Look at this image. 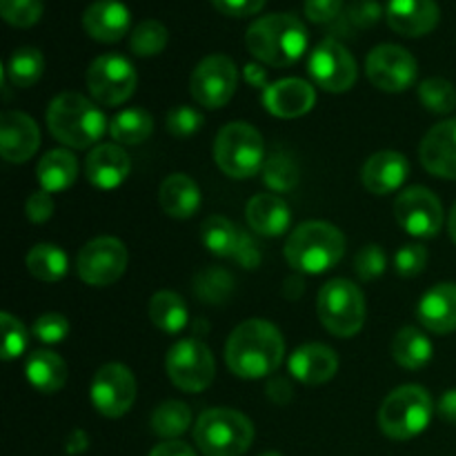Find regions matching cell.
I'll return each mask as SVG.
<instances>
[{
	"mask_svg": "<svg viewBox=\"0 0 456 456\" xmlns=\"http://www.w3.org/2000/svg\"><path fill=\"white\" fill-rule=\"evenodd\" d=\"M236 85H239V69H236L234 61L223 53H212V56L203 58L191 71L190 92L199 105L208 107V110H218L232 101V96L236 94Z\"/></svg>",
	"mask_w": 456,
	"mask_h": 456,
	"instance_id": "cell-12",
	"label": "cell"
},
{
	"mask_svg": "<svg viewBox=\"0 0 456 456\" xmlns=\"http://www.w3.org/2000/svg\"><path fill=\"white\" fill-rule=\"evenodd\" d=\"M203 125V116L191 107H176L167 114V132L176 138H190Z\"/></svg>",
	"mask_w": 456,
	"mask_h": 456,
	"instance_id": "cell-46",
	"label": "cell"
},
{
	"mask_svg": "<svg viewBox=\"0 0 456 456\" xmlns=\"http://www.w3.org/2000/svg\"><path fill=\"white\" fill-rule=\"evenodd\" d=\"M248 223L256 234L281 236L289 227V205L276 194H256L248 203Z\"/></svg>",
	"mask_w": 456,
	"mask_h": 456,
	"instance_id": "cell-27",
	"label": "cell"
},
{
	"mask_svg": "<svg viewBox=\"0 0 456 456\" xmlns=\"http://www.w3.org/2000/svg\"><path fill=\"white\" fill-rule=\"evenodd\" d=\"M249 53L263 65H294L307 49V29L294 13H267L245 34Z\"/></svg>",
	"mask_w": 456,
	"mask_h": 456,
	"instance_id": "cell-2",
	"label": "cell"
},
{
	"mask_svg": "<svg viewBox=\"0 0 456 456\" xmlns=\"http://www.w3.org/2000/svg\"><path fill=\"white\" fill-rule=\"evenodd\" d=\"M316 92L307 80L283 78L263 89V105L279 118H298L314 107Z\"/></svg>",
	"mask_w": 456,
	"mask_h": 456,
	"instance_id": "cell-19",
	"label": "cell"
},
{
	"mask_svg": "<svg viewBox=\"0 0 456 456\" xmlns=\"http://www.w3.org/2000/svg\"><path fill=\"white\" fill-rule=\"evenodd\" d=\"M200 240L214 256L234 258L240 240V230L225 216H208L200 225Z\"/></svg>",
	"mask_w": 456,
	"mask_h": 456,
	"instance_id": "cell-32",
	"label": "cell"
},
{
	"mask_svg": "<svg viewBox=\"0 0 456 456\" xmlns=\"http://www.w3.org/2000/svg\"><path fill=\"white\" fill-rule=\"evenodd\" d=\"M89 396L102 417L118 419L127 414L136 401V379L127 365L107 363L94 374Z\"/></svg>",
	"mask_w": 456,
	"mask_h": 456,
	"instance_id": "cell-14",
	"label": "cell"
},
{
	"mask_svg": "<svg viewBox=\"0 0 456 456\" xmlns=\"http://www.w3.org/2000/svg\"><path fill=\"white\" fill-rule=\"evenodd\" d=\"M289 372L305 386H321L338 372V356L330 346L307 343L289 356Z\"/></svg>",
	"mask_w": 456,
	"mask_h": 456,
	"instance_id": "cell-24",
	"label": "cell"
},
{
	"mask_svg": "<svg viewBox=\"0 0 456 456\" xmlns=\"http://www.w3.org/2000/svg\"><path fill=\"white\" fill-rule=\"evenodd\" d=\"M27 270L43 283H56L67 274V254L58 245L40 243L27 254Z\"/></svg>",
	"mask_w": 456,
	"mask_h": 456,
	"instance_id": "cell-33",
	"label": "cell"
},
{
	"mask_svg": "<svg viewBox=\"0 0 456 456\" xmlns=\"http://www.w3.org/2000/svg\"><path fill=\"white\" fill-rule=\"evenodd\" d=\"M132 25V13L120 0H96L83 13V27L98 43H118Z\"/></svg>",
	"mask_w": 456,
	"mask_h": 456,
	"instance_id": "cell-22",
	"label": "cell"
},
{
	"mask_svg": "<svg viewBox=\"0 0 456 456\" xmlns=\"http://www.w3.org/2000/svg\"><path fill=\"white\" fill-rule=\"evenodd\" d=\"M381 16V4L377 0H352V4L347 7V20L359 27V29H368V27L377 25Z\"/></svg>",
	"mask_w": 456,
	"mask_h": 456,
	"instance_id": "cell-47",
	"label": "cell"
},
{
	"mask_svg": "<svg viewBox=\"0 0 456 456\" xmlns=\"http://www.w3.org/2000/svg\"><path fill=\"white\" fill-rule=\"evenodd\" d=\"M346 254V236L325 221L301 223L285 243V258L303 274H321L337 265Z\"/></svg>",
	"mask_w": 456,
	"mask_h": 456,
	"instance_id": "cell-4",
	"label": "cell"
},
{
	"mask_svg": "<svg viewBox=\"0 0 456 456\" xmlns=\"http://www.w3.org/2000/svg\"><path fill=\"white\" fill-rule=\"evenodd\" d=\"M410 176V163L403 154L399 151H377V154L370 156L363 165V185L370 194L386 196L392 191L399 190Z\"/></svg>",
	"mask_w": 456,
	"mask_h": 456,
	"instance_id": "cell-21",
	"label": "cell"
},
{
	"mask_svg": "<svg viewBox=\"0 0 456 456\" xmlns=\"http://www.w3.org/2000/svg\"><path fill=\"white\" fill-rule=\"evenodd\" d=\"M343 12V0H305V16L316 25H330Z\"/></svg>",
	"mask_w": 456,
	"mask_h": 456,
	"instance_id": "cell-48",
	"label": "cell"
},
{
	"mask_svg": "<svg viewBox=\"0 0 456 456\" xmlns=\"http://www.w3.org/2000/svg\"><path fill=\"white\" fill-rule=\"evenodd\" d=\"M167 27L160 20H142L138 22L136 29L132 31V38H129V47L136 56H156V53L163 52L167 47Z\"/></svg>",
	"mask_w": 456,
	"mask_h": 456,
	"instance_id": "cell-37",
	"label": "cell"
},
{
	"mask_svg": "<svg viewBox=\"0 0 456 456\" xmlns=\"http://www.w3.org/2000/svg\"><path fill=\"white\" fill-rule=\"evenodd\" d=\"M234 289V279L225 270L209 267L203 270L194 281V292L203 298L205 303H223Z\"/></svg>",
	"mask_w": 456,
	"mask_h": 456,
	"instance_id": "cell-39",
	"label": "cell"
},
{
	"mask_svg": "<svg viewBox=\"0 0 456 456\" xmlns=\"http://www.w3.org/2000/svg\"><path fill=\"white\" fill-rule=\"evenodd\" d=\"M53 209H56V203H53L52 194L45 190L34 191V194L27 199L25 205L27 218H29L31 223H47L49 218H52Z\"/></svg>",
	"mask_w": 456,
	"mask_h": 456,
	"instance_id": "cell-49",
	"label": "cell"
},
{
	"mask_svg": "<svg viewBox=\"0 0 456 456\" xmlns=\"http://www.w3.org/2000/svg\"><path fill=\"white\" fill-rule=\"evenodd\" d=\"M27 379L43 395H56L67 383V365L58 354L49 350L31 352L25 365Z\"/></svg>",
	"mask_w": 456,
	"mask_h": 456,
	"instance_id": "cell-28",
	"label": "cell"
},
{
	"mask_svg": "<svg viewBox=\"0 0 456 456\" xmlns=\"http://www.w3.org/2000/svg\"><path fill=\"white\" fill-rule=\"evenodd\" d=\"M392 356L405 370H421L432 361V341L417 328H403L392 341Z\"/></svg>",
	"mask_w": 456,
	"mask_h": 456,
	"instance_id": "cell-30",
	"label": "cell"
},
{
	"mask_svg": "<svg viewBox=\"0 0 456 456\" xmlns=\"http://www.w3.org/2000/svg\"><path fill=\"white\" fill-rule=\"evenodd\" d=\"M150 456H196L194 450L190 448L183 441H165V444H159L154 450H151Z\"/></svg>",
	"mask_w": 456,
	"mask_h": 456,
	"instance_id": "cell-52",
	"label": "cell"
},
{
	"mask_svg": "<svg viewBox=\"0 0 456 456\" xmlns=\"http://www.w3.org/2000/svg\"><path fill=\"white\" fill-rule=\"evenodd\" d=\"M386 16L396 34L419 38L439 25L441 12L436 0H390Z\"/></svg>",
	"mask_w": 456,
	"mask_h": 456,
	"instance_id": "cell-20",
	"label": "cell"
},
{
	"mask_svg": "<svg viewBox=\"0 0 456 456\" xmlns=\"http://www.w3.org/2000/svg\"><path fill=\"white\" fill-rule=\"evenodd\" d=\"M138 74L132 62L120 53H102L89 65L87 87L96 102L107 107L123 105L134 96Z\"/></svg>",
	"mask_w": 456,
	"mask_h": 456,
	"instance_id": "cell-10",
	"label": "cell"
},
{
	"mask_svg": "<svg viewBox=\"0 0 456 456\" xmlns=\"http://www.w3.org/2000/svg\"><path fill=\"white\" fill-rule=\"evenodd\" d=\"M365 71H368V78L374 87H379L381 92L399 94L412 87L419 74V65L417 58L408 49L401 47V45L386 43L368 53Z\"/></svg>",
	"mask_w": 456,
	"mask_h": 456,
	"instance_id": "cell-13",
	"label": "cell"
},
{
	"mask_svg": "<svg viewBox=\"0 0 456 456\" xmlns=\"http://www.w3.org/2000/svg\"><path fill=\"white\" fill-rule=\"evenodd\" d=\"M316 312L330 334L341 338L354 337L365 323V298L356 283L347 279H334L319 292Z\"/></svg>",
	"mask_w": 456,
	"mask_h": 456,
	"instance_id": "cell-8",
	"label": "cell"
},
{
	"mask_svg": "<svg viewBox=\"0 0 456 456\" xmlns=\"http://www.w3.org/2000/svg\"><path fill=\"white\" fill-rule=\"evenodd\" d=\"M159 203L172 218H190L200 208V187L187 174H169L159 190Z\"/></svg>",
	"mask_w": 456,
	"mask_h": 456,
	"instance_id": "cell-26",
	"label": "cell"
},
{
	"mask_svg": "<svg viewBox=\"0 0 456 456\" xmlns=\"http://www.w3.org/2000/svg\"><path fill=\"white\" fill-rule=\"evenodd\" d=\"M432 396L421 386H401L387 395L379 410L383 435L395 441H408L421 435L432 421Z\"/></svg>",
	"mask_w": 456,
	"mask_h": 456,
	"instance_id": "cell-7",
	"label": "cell"
},
{
	"mask_svg": "<svg viewBox=\"0 0 456 456\" xmlns=\"http://www.w3.org/2000/svg\"><path fill=\"white\" fill-rule=\"evenodd\" d=\"M212 4L225 16L245 18L261 12L265 7V0H212Z\"/></svg>",
	"mask_w": 456,
	"mask_h": 456,
	"instance_id": "cell-50",
	"label": "cell"
},
{
	"mask_svg": "<svg viewBox=\"0 0 456 456\" xmlns=\"http://www.w3.org/2000/svg\"><path fill=\"white\" fill-rule=\"evenodd\" d=\"M419 321L435 334L456 330V283H439L423 294L419 303Z\"/></svg>",
	"mask_w": 456,
	"mask_h": 456,
	"instance_id": "cell-25",
	"label": "cell"
},
{
	"mask_svg": "<svg viewBox=\"0 0 456 456\" xmlns=\"http://www.w3.org/2000/svg\"><path fill=\"white\" fill-rule=\"evenodd\" d=\"M243 76H245V80L252 85V87H263V89L267 87V71L263 65H256V62H252V65H245Z\"/></svg>",
	"mask_w": 456,
	"mask_h": 456,
	"instance_id": "cell-55",
	"label": "cell"
},
{
	"mask_svg": "<svg viewBox=\"0 0 456 456\" xmlns=\"http://www.w3.org/2000/svg\"><path fill=\"white\" fill-rule=\"evenodd\" d=\"M191 426V410L183 401H165L151 414V430L163 439L174 441Z\"/></svg>",
	"mask_w": 456,
	"mask_h": 456,
	"instance_id": "cell-35",
	"label": "cell"
},
{
	"mask_svg": "<svg viewBox=\"0 0 456 456\" xmlns=\"http://www.w3.org/2000/svg\"><path fill=\"white\" fill-rule=\"evenodd\" d=\"M129 169H132V163H129L127 151L110 142L94 147L85 160L87 181L98 190H116L123 185L129 176Z\"/></svg>",
	"mask_w": 456,
	"mask_h": 456,
	"instance_id": "cell-23",
	"label": "cell"
},
{
	"mask_svg": "<svg viewBox=\"0 0 456 456\" xmlns=\"http://www.w3.org/2000/svg\"><path fill=\"white\" fill-rule=\"evenodd\" d=\"M0 13L9 25L27 29L43 16V0H0Z\"/></svg>",
	"mask_w": 456,
	"mask_h": 456,
	"instance_id": "cell-40",
	"label": "cell"
},
{
	"mask_svg": "<svg viewBox=\"0 0 456 456\" xmlns=\"http://www.w3.org/2000/svg\"><path fill=\"white\" fill-rule=\"evenodd\" d=\"M31 332L43 343H61L69 334V321L62 314H58V312H47V314L38 316L34 321Z\"/></svg>",
	"mask_w": 456,
	"mask_h": 456,
	"instance_id": "cell-45",
	"label": "cell"
},
{
	"mask_svg": "<svg viewBox=\"0 0 456 456\" xmlns=\"http://www.w3.org/2000/svg\"><path fill=\"white\" fill-rule=\"evenodd\" d=\"M78 176V163L76 156L67 150H53L40 159L38 163V181L45 191L56 194L71 187Z\"/></svg>",
	"mask_w": 456,
	"mask_h": 456,
	"instance_id": "cell-29",
	"label": "cell"
},
{
	"mask_svg": "<svg viewBox=\"0 0 456 456\" xmlns=\"http://www.w3.org/2000/svg\"><path fill=\"white\" fill-rule=\"evenodd\" d=\"M395 216L408 234L419 236V239H432L444 227L441 200L421 185L408 187L396 196Z\"/></svg>",
	"mask_w": 456,
	"mask_h": 456,
	"instance_id": "cell-16",
	"label": "cell"
},
{
	"mask_svg": "<svg viewBox=\"0 0 456 456\" xmlns=\"http://www.w3.org/2000/svg\"><path fill=\"white\" fill-rule=\"evenodd\" d=\"M0 328H3V359H18L27 350V341H29L25 325L9 312H3L0 314Z\"/></svg>",
	"mask_w": 456,
	"mask_h": 456,
	"instance_id": "cell-42",
	"label": "cell"
},
{
	"mask_svg": "<svg viewBox=\"0 0 456 456\" xmlns=\"http://www.w3.org/2000/svg\"><path fill=\"white\" fill-rule=\"evenodd\" d=\"M448 232H450V236H452V240L456 243V203H454V208L450 209V216H448Z\"/></svg>",
	"mask_w": 456,
	"mask_h": 456,
	"instance_id": "cell-56",
	"label": "cell"
},
{
	"mask_svg": "<svg viewBox=\"0 0 456 456\" xmlns=\"http://www.w3.org/2000/svg\"><path fill=\"white\" fill-rule=\"evenodd\" d=\"M283 359V334L270 321H245L227 338L225 363L240 379L270 377L279 370Z\"/></svg>",
	"mask_w": 456,
	"mask_h": 456,
	"instance_id": "cell-1",
	"label": "cell"
},
{
	"mask_svg": "<svg viewBox=\"0 0 456 456\" xmlns=\"http://www.w3.org/2000/svg\"><path fill=\"white\" fill-rule=\"evenodd\" d=\"M127 248L114 236H98L83 245L76 258V270L83 283L92 288H107L116 283L127 270Z\"/></svg>",
	"mask_w": 456,
	"mask_h": 456,
	"instance_id": "cell-11",
	"label": "cell"
},
{
	"mask_svg": "<svg viewBox=\"0 0 456 456\" xmlns=\"http://www.w3.org/2000/svg\"><path fill=\"white\" fill-rule=\"evenodd\" d=\"M267 396H270L274 403H285V401L292 399V386H289L288 381H283V379H274V381H270V386H267Z\"/></svg>",
	"mask_w": 456,
	"mask_h": 456,
	"instance_id": "cell-54",
	"label": "cell"
},
{
	"mask_svg": "<svg viewBox=\"0 0 456 456\" xmlns=\"http://www.w3.org/2000/svg\"><path fill=\"white\" fill-rule=\"evenodd\" d=\"M194 441L205 456H243L254 441V426L236 410H205L196 421Z\"/></svg>",
	"mask_w": 456,
	"mask_h": 456,
	"instance_id": "cell-5",
	"label": "cell"
},
{
	"mask_svg": "<svg viewBox=\"0 0 456 456\" xmlns=\"http://www.w3.org/2000/svg\"><path fill=\"white\" fill-rule=\"evenodd\" d=\"M428 265V249L419 243L403 245L395 256V267L403 279L419 276Z\"/></svg>",
	"mask_w": 456,
	"mask_h": 456,
	"instance_id": "cell-44",
	"label": "cell"
},
{
	"mask_svg": "<svg viewBox=\"0 0 456 456\" xmlns=\"http://www.w3.org/2000/svg\"><path fill=\"white\" fill-rule=\"evenodd\" d=\"M47 127L56 141L74 150H87L107 132L101 107L78 92H65L49 102Z\"/></svg>",
	"mask_w": 456,
	"mask_h": 456,
	"instance_id": "cell-3",
	"label": "cell"
},
{
	"mask_svg": "<svg viewBox=\"0 0 456 456\" xmlns=\"http://www.w3.org/2000/svg\"><path fill=\"white\" fill-rule=\"evenodd\" d=\"M169 379L183 392H203L216 377V361L212 350L199 338H181L174 343L165 359Z\"/></svg>",
	"mask_w": 456,
	"mask_h": 456,
	"instance_id": "cell-9",
	"label": "cell"
},
{
	"mask_svg": "<svg viewBox=\"0 0 456 456\" xmlns=\"http://www.w3.org/2000/svg\"><path fill=\"white\" fill-rule=\"evenodd\" d=\"M40 147V132L34 118L22 111L0 116V151L7 163H27Z\"/></svg>",
	"mask_w": 456,
	"mask_h": 456,
	"instance_id": "cell-18",
	"label": "cell"
},
{
	"mask_svg": "<svg viewBox=\"0 0 456 456\" xmlns=\"http://www.w3.org/2000/svg\"><path fill=\"white\" fill-rule=\"evenodd\" d=\"M234 258L239 261V265L248 267V270H254L261 263V249H258L256 240L249 234H245V232H240V240L234 252Z\"/></svg>",
	"mask_w": 456,
	"mask_h": 456,
	"instance_id": "cell-51",
	"label": "cell"
},
{
	"mask_svg": "<svg viewBox=\"0 0 456 456\" xmlns=\"http://www.w3.org/2000/svg\"><path fill=\"white\" fill-rule=\"evenodd\" d=\"M7 78L12 80L16 87L27 89L40 80L45 71V58L40 49L36 47H20L12 53L7 62Z\"/></svg>",
	"mask_w": 456,
	"mask_h": 456,
	"instance_id": "cell-36",
	"label": "cell"
},
{
	"mask_svg": "<svg viewBox=\"0 0 456 456\" xmlns=\"http://www.w3.org/2000/svg\"><path fill=\"white\" fill-rule=\"evenodd\" d=\"M150 319L160 332L165 334H178L187 325L190 312H187V303L176 292H156L150 301Z\"/></svg>",
	"mask_w": 456,
	"mask_h": 456,
	"instance_id": "cell-31",
	"label": "cell"
},
{
	"mask_svg": "<svg viewBox=\"0 0 456 456\" xmlns=\"http://www.w3.org/2000/svg\"><path fill=\"white\" fill-rule=\"evenodd\" d=\"M261 456H281L279 452H265V454H261Z\"/></svg>",
	"mask_w": 456,
	"mask_h": 456,
	"instance_id": "cell-57",
	"label": "cell"
},
{
	"mask_svg": "<svg viewBox=\"0 0 456 456\" xmlns=\"http://www.w3.org/2000/svg\"><path fill=\"white\" fill-rule=\"evenodd\" d=\"M263 181L274 191H288L298 183V169L285 156H272L263 167Z\"/></svg>",
	"mask_w": 456,
	"mask_h": 456,
	"instance_id": "cell-41",
	"label": "cell"
},
{
	"mask_svg": "<svg viewBox=\"0 0 456 456\" xmlns=\"http://www.w3.org/2000/svg\"><path fill=\"white\" fill-rule=\"evenodd\" d=\"M436 412L444 421L456 423V390H448L439 399V405H436Z\"/></svg>",
	"mask_w": 456,
	"mask_h": 456,
	"instance_id": "cell-53",
	"label": "cell"
},
{
	"mask_svg": "<svg viewBox=\"0 0 456 456\" xmlns=\"http://www.w3.org/2000/svg\"><path fill=\"white\" fill-rule=\"evenodd\" d=\"M423 167L439 178L456 181V118L435 125L419 147Z\"/></svg>",
	"mask_w": 456,
	"mask_h": 456,
	"instance_id": "cell-17",
	"label": "cell"
},
{
	"mask_svg": "<svg viewBox=\"0 0 456 456\" xmlns=\"http://www.w3.org/2000/svg\"><path fill=\"white\" fill-rule=\"evenodd\" d=\"M151 132H154V118L150 116V111L138 110V107L120 111L110 123L111 138L123 145H138V142L147 141Z\"/></svg>",
	"mask_w": 456,
	"mask_h": 456,
	"instance_id": "cell-34",
	"label": "cell"
},
{
	"mask_svg": "<svg viewBox=\"0 0 456 456\" xmlns=\"http://www.w3.org/2000/svg\"><path fill=\"white\" fill-rule=\"evenodd\" d=\"M419 101L428 111L450 114L456 110V87L445 78H428L419 87Z\"/></svg>",
	"mask_w": 456,
	"mask_h": 456,
	"instance_id": "cell-38",
	"label": "cell"
},
{
	"mask_svg": "<svg viewBox=\"0 0 456 456\" xmlns=\"http://www.w3.org/2000/svg\"><path fill=\"white\" fill-rule=\"evenodd\" d=\"M307 69L321 89L332 94L347 92L359 78L354 56L334 38H325L316 45Z\"/></svg>",
	"mask_w": 456,
	"mask_h": 456,
	"instance_id": "cell-15",
	"label": "cell"
},
{
	"mask_svg": "<svg viewBox=\"0 0 456 456\" xmlns=\"http://www.w3.org/2000/svg\"><path fill=\"white\" fill-rule=\"evenodd\" d=\"M386 265H387V258H386V252H383L381 245L370 243V245H363V248L356 252L354 270H356V274H359L361 281L379 279V276L386 272Z\"/></svg>",
	"mask_w": 456,
	"mask_h": 456,
	"instance_id": "cell-43",
	"label": "cell"
},
{
	"mask_svg": "<svg viewBox=\"0 0 456 456\" xmlns=\"http://www.w3.org/2000/svg\"><path fill=\"white\" fill-rule=\"evenodd\" d=\"M214 160L230 178H252L265 167V142L256 127L236 120L218 132L214 141Z\"/></svg>",
	"mask_w": 456,
	"mask_h": 456,
	"instance_id": "cell-6",
	"label": "cell"
}]
</instances>
